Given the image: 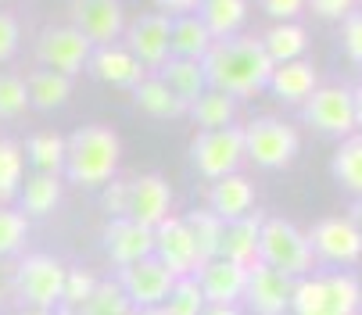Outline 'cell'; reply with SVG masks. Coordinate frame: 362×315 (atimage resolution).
I'll return each mask as SVG.
<instances>
[{
    "label": "cell",
    "mask_w": 362,
    "mask_h": 315,
    "mask_svg": "<svg viewBox=\"0 0 362 315\" xmlns=\"http://www.w3.org/2000/svg\"><path fill=\"white\" fill-rule=\"evenodd\" d=\"M301 140L294 126L280 119H255L244 126V158L255 162L258 169H284L294 162Z\"/></svg>",
    "instance_id": "8992f818"
},
{
    "label": "cell",
    "mask_w": 362,
    "mask_h": 315,
    "mask_svg": "<svg viewBox=\"0 0 362 315\" xmlns=\"http://www.w3.org/2000/svg\"><path fill=\"white\" fill-rule=\"evenodd\" d=\"M305 122L327 136H351L355 112H351V90L348 86H316L305 100Z\"/></svg>",
    "instance_id": "9c48e42d"
},
{
    "label": "cell",
    "mask_w": 362,
    "mask_h": 315,
    "mask_svg": "<svg viewBox=\"0 0 362 315\" xmlns=\"http://www.w3.org/2000/svg\"><path fill=\"white\" fill-rule=\"evenodd\" d=\"M129 315H165V311H162V304H158V308H133Z\"/></svg>",
    "instance_id": "681fc988"
},
{
    "label": "cell",
    "mask_w": 362,
    "mask_h": 315,
    "mask_svg": "<svg viewBox=\"0 0 362 315\" xmlns=\"http://www.w3.org/2000/svg\"><path fill=\"white\" fill-rule=\"evenodd\" d=\"M341 40H344L348 58H351L355 65H362V11H351V15H344Z\"/></svg>",
    "instance_id": "ab89813d"
},
{
    "label": "cell",
    "mask_w": 362,
    "mask_h": 315,
    "mask_svg": "<svg viewBox=\"0 0 362 315\" xmlns=\"http://www.w3.org/2000/svg\"><path fill=\"white\" fill-rule=\"evenodd\" d=\"M90 54H93V47L76 25H47L36 36V61L50 72L69 76V79L86 69Z\"/></svg>",
    "instance_id": "ba28073f"
},
{
    "label": "cell",
    "mask_w": 362,
    "mask_h": 315,
    "mask_svg": "<svg viewBox=\"0 0 362 315\" xmlns=\"http://www.w3.org/2000/svg\"><path fill=\"white\" fill-rule=\"evenodd\" d=\"M212 47V32L204 29L197 15H176L169 18V58H190L201 61Z\"/></svg>",
    "instance_id": "603a6c76"
},
{
    "label": "cell",
    "mask_w": 362,
    "mask_h": 315,
    "mask_svg": "<svg viewBox=\"0 0 362 315\" xmlns=\"http://www.w3.org/2000/svg\"><path fill=\"white\" fill-rule=\"evenodd\" d=\"M83 315H129L133 304L129 297L122 294V287L112 280V283H97V290L90 294V301L79 308Z\"/></svg>",
    "instance_id": "d590c367"
},
{
    "label": "cell",
    "mask_w": 362,
    "mask_h": 315,
    "mask_svg": "<svg viewBox=\"0 0 362 315\" xmlns=\"http://www.w3.org/2000/svg\"><path fill=\"white\" fill-rule=\"evenodd\" d=\"M25 158L29 165L43 176H58L65 172V136L58 133H36L25 140Z\"/></svg>",
    "instance_id": "1f68e13d"
},
{
    "label": "cell",
    "mask_w": 362,
    "mask_h": 315,
    "mask_svg": "<svg viewBox=\"0 0 362 315\" xmlns=\"http://www.w3.org/2000/svg\"><path fill=\"white\" fill-rule=\"evenodd\" d=\"M204 304H209V301H204L197 280H194V276H183V280L173 283L169 297L162 301V311H165V315H201Z\"/></svg>",
    "instance_id": "e575fe53"
},
{
    "label": "cell",
    "mask_w": 362,
    "mask_h": 315,
    "mask_svg": "<svg viewBox=\"0 0 362 315\" xmlns=\"http://www.w3.org/2000/svg\"><path fill=\"white\" fill-rule=\"evenodd\" d=\"M18 201H22V208H18L22 215H33V219L50 215V212L58 208V201H62V179L36 172V176H29L25 186L18 190Z\"/></svg>",
    "instance_id": "f1b7e54d"
},
{
    "label": "cell",
    "mask_w": 362,
    "mask_h": 315,
    "mask_svg": "<svg viewBox=\"0 0 362 315\" xmlns=\"http://www.w3.org/2000/svg\"><path fill=\"white\" fill-rule=\"evenodd\" d=\"M262 47L273 65H284V61H294L305 54L308 47V32L298 25V22H276L266 36H262Z\"/></svg>",
    "instance_id": "4dcf8cb0"
},
{
    "label": "cell",
    "mask_w": 362,
    "mask_h": 315,
    "mask_svg": "<svg viewBox=\"0 0 362 315\" xmlns=\"http://www.w3.org/2000/svg\"><path fill=\"white\" fill-rule=\"evenodd\" d=\"M154 4L162 8V15L176 18V15H194V11H197V4H201V0H154Z\"/></svg>",
    "instance_id": "f6af8a7d"
},
{
    "label": "cell",
    "mask_w": 362,
    "mask_h": 315,
    "mask_svg": "<svg viewBox=\"0 0 362 315\" xmlns=\"http://www.w3.org/2000/svg\"><path fill=\"white\" fill-rule=\"evenodd\" d=\"M187 230H190V240H194V251H197V261H212L219 254V237H223V219L209 208H194V212L183 215Z\"/></svg>",
    "instance_id": "f546056e"
},
{
    "label": "cell",
    "mask_w": 362,
    "mask_h": 315,
    "mask_svg": "<svg viewBox=\"0 0 362 315\" xmlns=\"http://www.w3.org/2000/svg\"><path fill=\"white\" fill-rule=\"evenodd\" d=\"M25 179V154L15 140H0V204L15 201Z\"/></svg>",
    "instance_id": "836d02e7"
},
{
    "label": "cell",
    "mask_w": 362,
    "mask_h": 315,
    "mask_svg": "<svg viewBox=\"0 0 362 315\" xmlns=\"http://www.w3.org/2000/svg\"><path fill=\"white\" fill-rule=\"evenodd\" d=\"M201 315H240V311H237V304H204Z\"/></svg>",
    "instance_id": "7dc6e473"
},
{
    "label": "cell",
    "mask_w": 362,
    "mask_h": 315,
    "mask_svg": "<svg viewBox=\"0 0 362 315\" xmlns=\"http://www.w3.org/2000/svg\"><path fill=\"white\" fill-rule=\"evenodd\" d=\"M201 69H204V79H209V90L230 93L233 100H247L266 90L273 61L258 36L237 32L226 40H212L209 54L201 58Z\"/></svg>",
    "instance_id": "6da1fadb"
},
{
    "label": "cell",
    "mask_w": 362,
    "mask_h": 315,
    "mask_svg": "<svg viewBox=\"0 0 362 315\" xmlns=\"http://www.w3.org/2000/svg\"><path fill=\"white\" fill-rule=\"evenodd\" d=\"M154 76H158L183 104H194L204 90H209V79H204L201 61H190V58H169Z\"/></svg>",
    "instance_id": "484cf974"
},
{
    "label": "cell",
    "mask_w": 362,
    "mask_h": 315,
    "mask_svg": "<svg viewBox=\"0 0 362 315\" xmlns=\"http://www.w3.org/2000/svg\"><path fill=\"white\" fill-rule=\"evenodd\" d=\"M190 162H194L197 176H204V179H223V176L237 172V165L244 162V129L226 126V129L197 133L194 147H190Z\"/></svg>",
    "instance_id": "52a82bcc"
},
{
    "label": "cell",
    "mask_w": 362,
    "mask_h": 315,
    "mask_svg": "<svg viewBox=\"0 0 362 315\" xmlns=\"http://www.w3.org/2000/svg\"><path fill=\"white\" fill-rule=\"evenodd\" d=\"M151 258H158L162 266L183 280V276H194L201 269V261H197V251H194V240H190V230L183 219H162L158 226H154V251Z\"/></svg>",
    "instance_id": "5bb4252c"
},
{
    "label": "cell",
    "mask_w": 362,
    "mask_h": 315,
    "mask_svg": "<svg viewBox=\"0 0 362 315\" xmlns=\"http://www.w3.org/2000/svg\"><path fill=\"white\" fill-rule=\"evenodd\" d=\"M358 315H362V308H358Z\"/></svg>",
    "instance_id": "f5cc1de1"
},
{
    "label": "cell",
    "mask_w": 362,
    "mask_h": 315,
    "mask_svg": "<svg viewBox=\"0 0 362 315\" xmlns=\"http://www.w3.org/2000/svg\"><path fill=\"white\" fill-rule=\"evenodd\" d=\"M169 204H173V186L162 176L144 172V176L129 179V186H126V219L129 222L154 230L162 219H169Z\"/></svg>",
    "instance_id": "7c38bea8"
},
{
    "label": "cell",
    "mask_w": 362,
    "mask_h": 315,
    "mask_svg": "<svg viewBox=\"0 0 362 315\" xmlns=\"http://www.w3.org/2000/svg\"><path fill=\"white\" fill-rule=\"evenodd\" d=\"M22 315H50V311H33V308H29V311H22Z\"/></svg>",
    "instance_id": "f907efd6"
},
{
    "label": "cell",
    "mask_w": 362,
    "mask_h": 315,
    "mask_svg": "<svg viewBox=\"0 0 362 315\" xmlns=\"http://www.w3.org/2000/svg\"><path fill=\"white\" fill-rule=\"evenodd\" d=\"M334 176L344 190L362 197V136H344V143L334 154Z\"/></svg>",
    "instance_id": "d6a6232c"
},
{
    "label": "cell",
    "mask_w": 362,
    "mask_h": 315,
    "mask_svg": "<svg viewBox=\"0 0 362 315\" xmlns=\"http://www.w3.org/2000/svg\"><path fill=\"white\" fill-rule=\"evenodd\" d=\"M93 290H97V276H93V273H86V269H69V273H65L62 304H65V308H83Z\"/></svg>",
    "instance_id": "f35d334b"
},
{
    "label": "cell",
    "mask_w": 362,
    "mask_h": 315,
    "mask_svg": "<svg viewBox=\"0 0 362 315\" xmlns=\"http://www.w3.org/2000/svg\"><path fill=\"white\" fill-rule=\"evenodd\" d=\"M247 269L251 266H237V261H226V258H212L194 273L201 294L209 304H237L244 297V287H247Z\"/></svg>",
    "instance_id": "e0dca14e"
},
{
    "label": "cell",
    "mask_w": 362,
    "mask_h": 315,
    "mask_svg": "<svg viewBox=\"0 0 362 315\" xmlns=\"http://www.w3.org/2000/svg\"><path fill=\"white\" fill-rule=\"evenodd\" d=\"M18 43H22V29H18L15 15L0 11V61H11L18 54Z\"/></svg>",
    "instance_id": "60d3db41"
},
{
    "label": "cell",
    "mask_w": 362,
    "mask_h": 315,
    "mask_svg": "<svg viewBox=\"0 0 362 315\" xmlns=\"http://www.w3.org/2000/svg\"><path fill=\"white\" fill-rule=\"evenodd\" d=\"M122 158L119 133L108 126H79L65 136V172L76 186H105Z\"/></svg>",
    "instance_id": "7a4b0ae2"
},
{
    "label": "cell",
    "mask_w": 362,
    "mask_h": 315,
    "mask_svg": "<svg viewBox=\"0 0 362 315\" xmlns=\"http://www.w3.org/2000/svg\"><path fill=\"white\" fill-rule=\"evenodd\" d=\"M126 50L147 69L158 72L169 61V15L154 11V15H140L136 22L126 25Z\"/></svg>",
    "instance_id": "4fadbf2b"
},
{
    "label": "cell",
    "mask_w": 362,
    "mask_h": 315,
    "mask_svg": "<svg viewBox=\"0 0 362 315\" xmlns=\"http://www.w3.org/2000/svg\"><path fill=\"white\" fill-rule=\"evenodd\" d=\"M262 11L276 22H294L305 11V0H262Z\"/></svg>",
    "instance_id": "7bdbcfd3"
},
{
    "label": "cell",
    "mask_w": 362,
    "mask_h": 315,
    "mask_svg": "<svg viewBox=\"0 0 362 315\" xmlns=\"http://www.w3.org/2000/svg\"><path fill=\"white\" fill-rule=\"evenodd\" d=\"M194 15L204 22V29L212 32V40H226V36H237L244 29L247 0H201Z\"/></svg>",
    "instance_id": "d4e9b609"
},
{
    "label": "cell",
    "mask_w": 362,
    "mask_h": 315,
    "mask_svg": "<svg viewBox=\"0 0 362 315\" xmlns=\"http://www.w3.org/2000/svg\"><path fill=\"white\" fill-rule=\"evenodd\" d=\"M305 8H313L320 18H344L351 15L355 0H305Z\"/></svg>",
    "instance_id": "ee69618b"
},
{
    "label": "cell",
    "mask_w": 362,
    "mask_h": 315,
    "mask_svg": "<svg viewBox=\"0 0 362 315\" xmlns=\"http://www.w3.org/2000/svg\"><path fill=\"white\" fill-rule=\"evenodd\" d=\"M187 115L201 126V133H209V129H226V126H233L237 100H233L230 93H219V90H204L194 104H187Z\"/></svg>",
    "instance_id": "83f0119b"
},
{
    "label": "cell",
    "mask_w": 362,
    "mask_h": 315,
    "mask_svg": "<svg viewBox=\"0 0 362 315\" xmlns=\"http://www.w3.org/2000/svg\"><path fill=\"white\" fill-rule=\"evenodd\" d=\"M133 100H136V108L151 119H183L187 115V104L158 79V76H144L136 86H133Z\"/></svg>",
    "instance_id": "cb8c5ba5"
},
{
    "label": "cell",
    "mask_w": 362,
    "mask_h": 315,
    "mask_svg": "<svg viewBox=\"0 0 362 315\" xmlns=\"http://www.w3.org/2000/svg\"><path fill=\"white\" fill-rule=\"evenodd\" d=\"M65 273L69 266L62 258L50 254H29L15 266V294L25 308L33 311H50L62 304V290H65Z\"/></svg>",
    "instance_id": "5b68a950"
},
{
    "label": "cell",
    "mask_w": 362,
    "mask_h": 315,
    "mask_svg": "<svg viewBox=\"0 0 362 315\" xmlns=\"http://www.w3.org/2000/svg\"><path fill=\"white\" fill-rule=\"evenodd\" d=\"M351 222H355V230L362 233V201H355V208H351V215H348Z\"/></svg>",
    "instance_id": "c3c4849f"
},
{
    "label": "cell",
    "mask_w": 362,
    "mask_h": 315,
    "mask_svg": "<svg viewBox=\"0 0 362 315\" xmlns=\"http://www.w3.org/2000/svg\"><path fill=\"white\" fill-rule=\"evenodd\" d=\"M209 212H216L223 222H233V219L255 212V186H251V179L240 176V172H230L223 179H212Z\"/></svg>",
    "instance_id": "44dd1931"
},
{
    "label": "cell",
    "mask_w": 362,
    "mask_h": 315,
    "mask_svg": "<svg viewBox=\"0 0 362 315\" xmlns=\"http://www.w3.org/2000/svg\"><path fill=\"white\" fill-rule=\"evenodd\" d=\"M72 25L90 40V47L119 43L126 32L122 0H72Z\"/></svg>",
    "instance_id": "8fae6325"
},
{
    "label": "cell",
    "mask_w": 362,
    "mask_h": 315,
    "mask_svg": "<svg viewBox=\"0 0 362 315\" xmlns=\"http://www.w3.org/2000/svg\"><path fill=\"white\" fill-rule=\"evenodd\" d=\"M291 294H294V280L262 266V261H255L247 269V287H244V297L247 308L255 315H284L291 311Z\"/></svg>",
    "instance_id": "9a60e30c"
},
{
    "label": "cell",
    "mask_w": 362,
    "mask_h": 315,
    "mask_svg": "<svg viewBox=\"0 0 362 315\" xmlns=\"http://www.w3.org/2000/svg\"><path fill=\"white\" fill-rule=\"evenodd\" d=\"M313 254L330 266H355L362 258V233L355 230L351 219H323L308 233Z\"/></svg>",
    "instance_id": "2e32d148"
},
{
    "label": "cell",
    "mask_w": 362,
    "mask_h": 315,
    "mask_svg": "<svg viewBox=\"0 0 362 315\" xmlns=\"http://www.w3.org/2000/svg\"><path fill=\"white\" fill-rule=\"evenodd\" d=\"M115 283L122 287V294L129 297L133 308H158L169 297L176 276L162 266L158 258H140V261H133V266L119 269Z\"/></svg>",
    "instance_id": "30bf717a"
},
{
    "label": "cell",
    "mask_w": 362,
    "mask_h": 315,
    "mask_svg": "<svg viewBox=\"0 0 362 315\" xmlns=\"http://www.w3.org/2000/svg\"><path fill=\"white\" fill-rule=\"evenodd\" d=\"M86 69L93 72V79L108 83V86H119V90H133L144 76H151L126 47L119 43H108V47H93V54L86 61Z\"/></svg>",
    "instance_id": "ac0fdd59"
},
{
    "label": "cell",
    "mask_w": 362,
    "mask_h": 315,
    "mask_svg": "<svg viewBox=\"0 0 362 315\" xmlns=\"http://www.w3.org/2000/svg\"><path fill=\"white\" fill-rule=\"evenodd\" d=\"M29 108L25 79L18 76H0V119H18Z\"/></svg>",
    "instance_id": "74e56055"
},
{
    "label": "cell",
    "mask_w": 362,
    "mask_h": 315,
    "mask_svg": "<svg viewBox=\"0 0 362 315\" xmlns=\"http://www.w3.org/2000/svg\"><path fill=\"white\" fill-rule=\"evenodd\" d=\"M266 215L262 212H247L233 222H223V237H219V254L237 266H255L258 261V233H262Z\"/></svg>",
    "instance_id": "ffe728a7"
},
{
    "label": "cell",
    "mask_w": 362,
    "mask_h": 315,
    "mask_svg": "<svg viewBox=\"0 0 362 315\" xmlns=\"http://www.w3.org/2000/svg\"><path fill=\"white\" fill-rule=\"evenodd\" d=\"M126 186H129V179H108L105 183V197H100V208L112 215V219H126Z\"/></svg>",
    "instance_id": "b9f144b4"
},
{
    "label": "cell",
    "mask_w": 362,
    "mask_h": 315,
    "mask_svg": "<svg viewBox=\"0 0 362 315\" xmlns=\"http://www.w3.org/2000/svg\"><path fill=\"white\" fill-rule=\"evenodd\" d=\"M25 233H29V215H22L18 208L0 204V258L18 254L25 247Z\"/></svg>",
    "instance_id": "8d00e7d4"
},
{
    "label": "cell",
    "mask_w": 362,
    "mask_h": 315,
    "mask_svg": "<svg viewBox=\"0 0 362 315\" xmlns=\"http://www.w3.org/2000/svg\"><path fill=\"white\" fill-rule=\"evenodd\" d=\"M266 86H269L280 100H287V104H305L308 93L316 90V69L308 65L305 58H294V61L273 65Z\"/></svg>",
    "instance_id": "7402d4cb"
},
{
    "label": "cell",
    "mask_w": 362,
    "mask_h": 315,
    "mask_svg": "<svg viewBox=\"0 0 362 315\" xmlns=\"http://www.w3.org/2000/svg\"><path fill=\"white\" fill-rule=\"evenodd\" d=\"M105 251L115 266H133L140 258H151L154 251V230L147 226H136L129 219H112L108 230H105Z\"/></svg>",
    "instance_id": "d6986e66"
},
{
    "label": "cell",
    "mask_w": 362,
    "mask_h": 315,
    "mask_svg": "<svg viewBox=\"0 0 362 315\" xmlns=\"http://www.w3.org/2000/svg\"><path fill=\"white\" fill-rule=\"evenodd\" d=\"M258 261L291 280H301L313 273L316 266V254H313V244L308 237L294 226V222H284V219H266L262 222V233H258Z\"/></svg>",
    "instance_id": "277c9868"
},
{
    "label": "cell",
    "mask_w": 362,
    "mask_h": 315,
    "mask_svg": "<svg viewBox=\"0 0 362 315\" xmlns=\"http://www.w3.org/2000/svg\"><path fill=\"white\" fill-rule=\"evenodd\" d=\"M362 287L351 273H308L294 280V315H358Z\"/></svg>",
    "instance_id": "3957f363"
},
{
    "label": "cell",
    "mask_w": 362,
    "mask_h": 315,
    "mask_svg": "<svg viewBox=\"0 0 362 315\" xmlns=\"http://www.w3.org/2000/svg\"><path fill=\"white\" fill-rule=\"evenodd\" d=\"M351 112H355V129H362V86L351 90Z\"/></svg>",
    "instance_id": "bcb514c9"
},
{
    "label": "cell",
    "mask_w": 362,
    "mask_h": 315,
    "mask_svg": "<svg viewBox=\"0 0 362 315\" xmlns=\"http://www.w3.org/2000/svg\"><path fill=\"white\" fill-rule=\"evenodd\" d=\"M25 93H29V104L40 112H54L72 97V79L62 76V72H50V69H36L29 79H25Z\"/></svg>",
    "instance_id": "4316f807"
},
{
    "label": "cell",
    "mask_w": 362,
    "mask_h": 315,
    "mask_svg": "<svg viewBox=\"0 0 362 315\" xmlns=\"http://www.w3.org/2000/svg\"><path fill=\"white\" fill-rule=\"evenodd\" d=\"M0 301H4V294H0Z\"/></svg>",
    "instance_id": "816d5d0a"
}]
</instances>
